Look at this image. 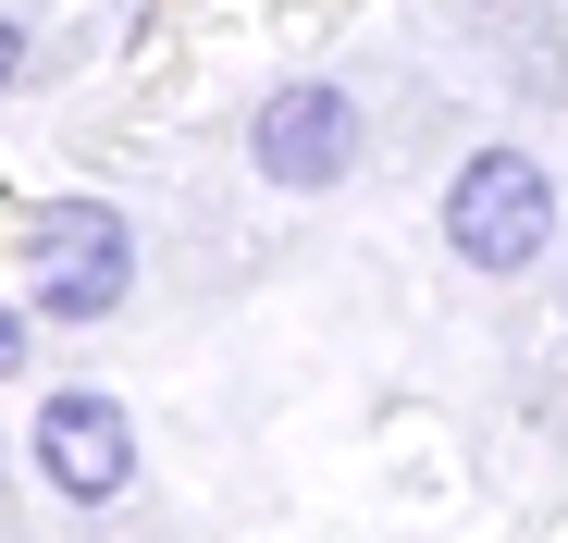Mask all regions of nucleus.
<instances>
[{"label":"nucleus","mask_w":568,"mask_h":543,"mask_svg":"<svg viewBox=\"0 0 568 543\" xmlns=\"http://www.w3.org/2000/svg\"><path fill=\"white\" fill-rule=\"evenodd\" d=\"M445 247L469 272H531L556 247V173L531 148H469L445 186Z\"/></svg>","instance_id":"obj_1"},{"label":"nucleus","mask_w":568,"mask_h":543,"mask_svg":"<svg viewBox=\"0 0 568 543\" xmlns=\"http://www.w3.org/2000/svg\"><path fill=\"white\" fill-rule=\"evenodd\" d=\"M124 297H136V223L100 211V198L38 211V297H26V321H112Z\"/></svg>","instance_id":"obj_2"},{"label":"nucleus","mask_w":568,"mask_h":543,"mask_svg":"<svg viewBox=\"0 0 568 543\" xmlns=\"http://www.w3.org/2000/svg\"><path fill=\"white\" fill-rule=\"evenodd\" d=\"M26 458L50 470V494L112 506V494L136 482V420H124V396H100V383H62V396L38 408V432H26Z\"/></svg>","instance_id":"obj_4"},{"label":"nucleus","mask_w":568,"mask_h":543,"mask_svg":"<svg viewBox=\"0 0 568 543\" xmlns=\"http://www.w3.org/2000/svg\"><path fill=\"white\" fill-rule=\"evenodd\" d=\"M247 161L272 173V186H297V198L346 186V173H358V100H346L334 74L272 86V100H260V124H247Z\"/></svg>","instance_id":"obj_3"},{"label":"nucleus","mask_w":568,"mask_h":543,"mask_svg":"<svg viewBox=\"0 0 568 543\" xmlns=\"http://www.w3.org/2000/svg\"><path fill=\"white\" fill-rule=\"evenodd\" d=\"M13 62H26V25H0V86H13Z\"/></svg>","instance_id":"obj_6"},{"label":"nucleus","mask_w":568,"mask_h":543,"mask_svg":"<svg viewBox=\"0 0 568 543\" xmlns=\"http://www.w3.org/2000/svg\"><path fill=\"white\" fill-rule=\"evenodd\" d=\"M0 371H26V309L0 297Z\"/></svg>","instance_id":"obj_5"}]
</instances>
